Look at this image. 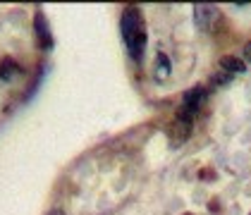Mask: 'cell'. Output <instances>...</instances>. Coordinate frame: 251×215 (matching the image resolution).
I'll return each instance as SVG.
<instances>
[{"label":"cell","mask_w":251,"mask_h":215,"mask_svg":"<svg viewBox=\"0 0 251 215\" xmlns=\"http://www.w3.org/2000/svg\"><path fill=\"white\" fill-rule=\"evenodd\" d=\"M122 36L127 41L129 55L134 60H141V53L146 48V29L141 22V12L136 7H127L122 12Z\"/></svg>","instance_id":"1"},{"label":"cell","mask_w":251,"mask_h":215,"mask_svg":"<svg viewBox=\"0 0 251 215\" xmlns=\"http://www.w3.org/2000/svg\"><path fill=\"white\" fill-rule=\"evenodd\" d=\"M192 118L189 113H184V110H179L177 113V118L170 122V127H168V137L173 141L175 146H179L184 139L189 137V132H192Z\"/></svg>","instance_id":"2"},{"label":"cell","mask_w":251,"mask_h":215,"mask_svg":"<svg viewBox=\"0 0 251 215\" xmlns=\"http://www.w3.org/2000/svg\"><path fill=\"white\" fill-rule=\"evenodd\" d=\"M194 20L196 26L203 31H215L218 22H220V12L215 5H194Z\"/></svg>","instance_id":"3"},{"label":"cell","mask_w":251,"mask_h":215,"mask_svg":"<svg viewBox=\"0 0 251 215\" xmlns=\"http://www.w3.org/2000/svg\"><path fill=\"white\" fill-rule=\"evenodd\" d=\"M201 100H203V89H194V91H189V94L184 96L182 110H184V113H189V115H194V113L199 110Z\"/></svg>","instance_id":"4"},{"label":"cell","mask_w":251,"mask_h":215,"mask_svg":"<svg viewBox=\"0 0 251 215\" xmlns=\"http://www.w3.org/2000/svg\"><path fill=\"white\" fill-rule=\"evenodd\" d=\"M36 36H39V43L41 48H50V34H48V29H46V20H43V15H36Z\"/></svg>","instance_id":"5"},{"label":"cell","mask_w":251,"mask_h":215,"mask_svg":"<svg viewBox=\"0 0 251 215\" xmlns=\"http://www.w3.org/2000/svg\"><path fill=\"white\" fill-rule=\"evenodd\" d=\"M220 67H223L225 72H230V74L232 72H244V70H247L244 62L239 58H234V55H225V58L220 60Z\"/></svg>","instance_id":"6"},{"label":"cell","mask_w":251,"mask_h":215,"mask_svg":"<svg viewBox=\"0 0 251 215\" xmlns=\"http://www.w3.org/2000/svg\"><path fill=\"white\" fill-rule=\"evenodd\" d=\"M163 72H165V74L170 72V60L160 53V55H158V77H163Z\"/></svg>","instance_id":"7"},{"label":"cell","mask_w":251,"mask_h":215,"mask_svg":"<svg viewBox=\"0 0 251 215\" xmlns=\"http://www.w3.org/2000/svg\"><path fill=\"white\" fill-rule=\"evenodd\" d=\"M230 79H232V74L230 72H225V70H220L215 77H213V84H218V86H223V84H230Z\"/></svg>","instance_id":"8"},{"label":"cell","mask_w":251,"mask_h":215,"mask_svg":"<svg viewBox=\"0 0 251 215\" xmlns=\"http://www.w3.org/2000/svg\"><path fill=\"white\" fill-rule=\"evenodd\" d=\"M244 58H247V60L251 62V41L247 43V46H244Z\"/></svg>","instance_id":"9"},{"label":"cell","mask_w":251,"mask_h":215,"mask_svg":"<svg viewBox=\"0 0 251 215\" xmlns=\"http://www.w3.org/2000/svg\"><path fill=\"white\" fill-rule=\"evenodd\" d=\"M48 215H65V213H62V211H58V208H55V211H50V213H48Z\"/></svg>","instance_id":"10"}]
</instances>
